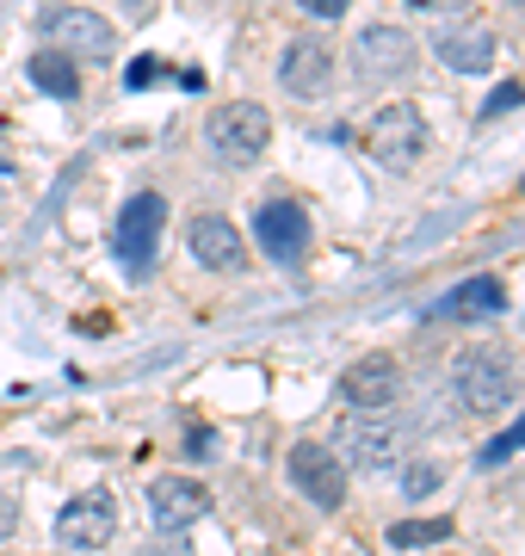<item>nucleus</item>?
Listing matches in <instances>:
<instances>
[{"label": "nucleus", "instance_id": "b1692460", "mask_svg": "<svg viewBox=\"0 0 525 556\" xmlns=\"http://www.w3.org/2000/svg\"><path fill=\"white\" fill-rule=\"evenodd\" d=\"M520 100H525V87H501V93L488 100V112H483V118H495V112H507V105H520Z\"/></svg>", "mask_w": 525, "mask_h": 556}, {"label": "nucleus", "instance_id": "ddd939ff", "mask_svg": "<svg viewBox=\"0 0 525 556\" xmlns=\"http://www.w3.org/2000/svg\"><path fill=\"white\" fill-rule=\"evenodd\" d=\"M279 87L297 93V100H322L328 87H334V50L322 38H297L279 62Z\"/></svg>", "mask_w": 525, "mask_h": 556}, {"label": "nucleus", "instance_id": "f03ea898", "mask_svg": "<svg viewBox=\"0 0 525 556\" xmlns=\"http://www.w3.org/2000/svg\"><path fill=\"white\" fill-rule=\"evenodd\" d=\"M204 142H210L229 167H247V161L266 155L272 118H266V105H254V100H222L217 112L204 118Z\"/></svg>", "mask_w": 525, "mask_h": 556}, {"label": "nucleus", "instance_id": "4468645a", "mask_svg": "<svg viewBox=\"0 0 525 556\" xmlns=\"http://www.w3.org/2000/svg\"><path fill=\"white\" fill-rule=\"evenodd\" d=\"M149 514H155L162 532H185V526H199L210 514V495L192 477H162V482H149Z\"/></svg>", "mask_w": 525, "mask_h": 556}, {"label": "nucleus", "instance_id": "0eeeda50", "mask_svg": "<svg viewBox=\"0 0 525 556\" xmlns=\"http://www.w3.org/2000/svg\"><path fill=\"white\" fill-rule=\"evenodd\" d=\"M284 477L297 482L322 514H341V501H346V464L334 452H328L322 439H297L291 445V457H284Z\"/></svg>", "mask_w": 525, "mask_h": 556}, {"label": "nucleus", "instance_id": "5701e85b", "mask_svg": "<svg viewBox=\"0 0 525 556\" xmlns=\"http://www.w3.org/2000/svg\"><path fill=\"white\" fill-rule=\"evenodd\" d=\"M297 7H304L309 20H341V13L353 7V0H297Z\"/></svg>", "mask_w": 525, "mask_h": 556}, {"label": "nucleus", "instance_id": "f8f14e48", "mask_svg": "<svg viewBox=\"0 0 525 556\" xmlns=\"http://www.w3.org/2000/svg\"><path fill=\"white\" fill-rule=\"evenodd\" d=\"M185 241H192V260H199L204 273H247L242 229H235L229 217H217V211H204V217H192Z\"/></svg>", "mask_w": 525, "mask_h": 556}, {"label": "nucleus", "instance_id": "1a4fd4ad", "mask_svg": "<svg viewBox=\"0 0 525 556\" xmlns=\"http://www.w3.org/2000/svg\"><path fill=\"white\" fill-rule=\"evenodd\" d=\"M254 236H260V248H266V260L272 266H304V254H309V217H304V204L297 199H266L260 211H254Z\"/></svg>", "mask_w": 525, "mask_h": 556}, {"label": "nucleus", "instance_id": "2eb2a0df", "mask_svg": "<svg viewBox=\"0 0 525 556\" xmlns=\"http://www.w3.org/2000/svg\"><path fill=\"white\" fill-rule=\"evenodd\" d=\"M433 56L445 68H458V75H488V62H495V31L488 25H439L433 31Z\"/></svg>", "mask_w": 525, "mask_h": 556}, {"label": "nucleus", "instance_id": "dca6fc26", "mask_svg": "<svg viewBox=\"0 0 525 556\" xmlns=\"http://www.w3.org/2000/svg\"><path fill=\"white\" fill-rule=\"evenodd\" d=\"M507 309V285L501 278H464V285H451L439 303H433V321H483V316H501Z\"/></svg>", "mask_w": 525, "mask_h": 556}, {"label": "nucleus", "instance_id": "aec40b11", "mask_svg": "<svg viewBox=\"0 0 525 556\" xmlns=\"http://www.w3.org/2000/svg\"><path fill=\"white\" fill-rule=\"evenodd\" d=\"M513 452H525V415L513 420V427H507L501 439H488V445H483V470H488V464H507Z\"/></svg>", "mask_w": 525, "mask_h": 556}, {"label": "nucleus", "instance_id": "6ab92c4d", "mask_svg": "<svg viewBox=\"0 0 525 556\" xmlns=\"http://www.w3.org/2000/svg\"><path fill=\"white\" fill-rule=\"evenodd\" d=\"M439 482H445V464H433V457H414V464L402 470V495H408V501H426Z\"/></svg>", "mask_w": 525, "mask_h": 556}, {"label": "nucleus", "instance_id": "7ed1b4c3", "mask_svg": "<svg viewBox=\"0 0 525 556\" xmlns=\"http://www.w3.org/2000/svg\"><path fill=\"white\" fill-rule=\"evenodd\" d=\"M364 149H371V161L377 167H389V174H408L414 161L426 155V118H421V105H384L377 118H371V130H364Z\"/></svg>", "mask_w": 525, "mask_h": 556}, {"label": "nucleus", "instance_id": "f3484780", "mask_svg": "<svg viewBox=\"0 0 525 556\" xmlns=\"http://www.w3.org/2000/svg\"><path fill=\"white\" fill-rule=\"evenodd\" d=\"M31 80H38V93H50V100H75V93H81L75 56H62V50H38V56H31Z\"/></svg>", "mask_w": 525, "mask_h": 556}, {"label": "nucleus", "instance_id": "4be33fe9", "mask_svg": "<svg viewBox=\"0 0 525 556\" xmlns=\"http://www.w3.org/2000/svg\"><path fill=\"white\" fill-rule=\"evenodd\" d=\"M13 532H20V495H13V489H0V544H7Z\"/></svg>", "mask_w": 525, "mask_h": 556}, {"label": "nucleus", "instance_id": "9d476101", "mask_svg": "<svg viewBox=\"0 0 525 556\" xmlns=\"http://www.w3.org/2000/svg\"><path fill=\"white\" fill-rule=\"evenodd\" d=\"M112 532H118V501L105 495V489H87V495H75L56 514L62 551H105V544H112Z\"/></svg>", "mask_w": 525, "mask_h": 556}, {"label": "nucleus", "instance_id": "6e6552de", "mask_svg": "<svg viewBox=\"0 0 525 556\" xmlns=\"http://www.w3.org/2000/svg\"><path fill=\"white\" fill-rule=\"evenodd\" d=\"M43 38H50V50H62V56H93V62H105L118 50V31H112L93 7H50V13H43Z\"/></svg>", "mask_w": 525, "mask_h": 556}, {"label": "nucleus", "instance_id": "412c9836", "mask_svg": "<svg viewBox=\"0 0 525 556\" xmlns=\"http://www.w3.org/2000/svg\"><path fill=\"white\" fill-rule=\"evenodd\" d=\"M142 556H199V551H192L185 532H155L149 544H142Z\"/></svg>", "mask_w": 525, "mask_h": 556}, {"label": "nucleus", "instance_id": "20e7f679", "mask_svg": "<svg viewBox=\"0 0 525 556\" xmlns=\"http://www.w3.org/2000/svg\"><path fill=\"white\" fill-rule=\"evenodd\" d=\"M414 31L408 25H389V20H377V25H364L359 38H353V75L364 80V87H384V80H402L408 68H414Z\"/></svg>", "mask_w": 525, "mask_h": 556}, {"label": "nucleus", "instance_id": "39448f33", "mask_svg": "<svg viewBox=\"0 0 525 556\" xmlns=\"http://www.w3.org/2000/svg\"><path fill=\"white\" fill-rule=\"evenodd\" d=\"M162 229H167V199L162 192H130L118 211V229H112V248L130 273H149L155 266V248H162Z\"/></svg>", "mask_w": 525, "mask_h": 556}, {"label": "nucleus", "instance_id": "a878e982", "mask_svg": "<svg viewBox=\"0 0 525 556\" xmlns=\"http://www.w3.org/2000/svg\"><path fill=\"white\" fill-rule=\"evenodd\" d=\"M483 556H495V551H483Z\"/></svg>", "mask_w": 525, "mask_h": 556}, {"label": "nucleus", "instance_id": "a211bd4d", "mask_svg": "<svg viewBox=\"0 0 525 556\" xmlns=\"http://www.w3.org/2000/svg\"><path fill=\"white\" fill-rule=\"evenodd\" d=\"M451 538V519H408V526H389V544H402V551H414V544H445Z\"/></svg>", "mask_w": 525, "mask_h": 556}, {"label": "nucleus", "instance_id": "393cba45", "mask_svg": "<svg viewBox=\"0 0 525 556\" xmlns=\"http://www.w3.org/2000/svg\"><path fill=\"white\" fill-rule=\"evenodd\" d=\"M124 7H130V13H142V20H149V7H155V0H124Z\"/></svg>", "mask_w": 525, "mask_h": 556}, {"label": "nucleus", "instance_id": "423d86ee", "mask_svg": "<svg viewBox=\"0 0 525 556\" xmlns=\"http://www.w3.org/2000/svg\"><path fill=\"white\" fill-rule=\"evenodd\" d=\"M402 439H408V427L371 420V408H359V415L341 420V445H328V452L341 457L346 470H389L402 457Z\"/></svg>", "mask_w": 525, "mask_h": 556}, {"label": "nucleus", "instance_id": "f257e3e1", "mask_svg": "<svg viewBox=\"0 0 525 556\" xmlns=\"http://www.w3.org/2000/svg\"><path fill=\"white\" fill-rule=\"evenodd\" d=\"M451 390L470 415H501L520 396V371H513L507 346H464L451 358Z\"/></svg>", "mask_w": 525, "mask_h": 556}, {"label": "nucleus", "instance_id": "9b49d317", "mask_svg": "<svg viewBox=\"0 0 525 556\" xmlns=\"http://www.w3.org/2000/svg\"><path fill=\"white\" fill-rule=\"evenodd\" d=\"M341 396L353 402V408H389V402L402 396V365L389 353H364L353 358L341 371Z\"/></svg>", "mask_w": 525, "mask_h": 556}]
</instances>
